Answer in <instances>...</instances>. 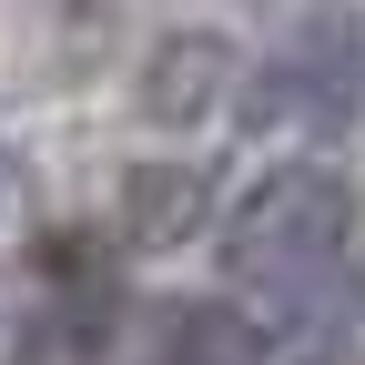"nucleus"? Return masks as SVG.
<instances>
[{"label":"nucleus","mask_w":365,"mask_h":365,"mask_svg":"<svg viewBox=\"0 0 365 365\" xmlns=\"http://www.w3.org/2000/svg\"><path fill=\"white\" fill-rule=\"evenodd\" d=\"M365 102V11H314L264 51L254 71V112L294 122V132H335Z\"/></svg>","instance_id":"2"},{"label":"nucleus","mask_w":365,"mask_h":365,"mask_svg":"<svg viewBox=\"0 0 365 365\" xmlns=\"http://www.w3.org/2000/svg\"><path fill=\"white\" fill-rule=\"evenodd\" d=\"M143 365H274V325L234 294H173L143 325Z\"/></svg>","instance_id":"4"},{"label":"nucleus","mask_w":365,"mask_h":365,"mask_svg":"<svg viewBox=\"0 0 365 365\" xmlns=\"http://www.w3.org/2000/svg\"><path fill=\"white\" fill-rule=\"evenodd\" d=\"M345 234H355V193L335 163H274L244 182L234 223H223V274H234V294L264 314H284L304 325L314 304H325L335 264H345Z\"/></svg>","instance_id":"1"},{"label":"nucleus","mask_w":365,"mask_h":365,"mask_svg":"<svg viewBox=\"0 0 365 365\" xmlns=\"http://www.w3.org/2000/svg\"><path fill=\"white\" fill-rule=\"evenodd\" d=\"M122 203H203V173L193 163H143L122 182ZM193 213H132V244H182Z\"/></svg>","instance_id":"6"},{"label":"nucleus","mask_w":365,"mask_h":365,"mask_svg":"<svg viewBox=\"0 0 365 365\" xmlns=\"http://www.w3.org/2000/svg\"><path fill=\"white\" fill-rule=\"evenodd\" d=\"M112 264L91 244H51L11 304V365H102L112 355Z\"/></svg>","instance_id":"3"},{"label":"nucleus","mask_w":365,"mask_h":365,"mask_svg":"<svg viewBox=\"0 0 365 365\" xmlns=\"http://www.w3.org/2000/svg\"><path fill=\"white\" fill-rule=\"evenodd\" d=\"M223 91H234V51H223L213 31H173L163 61H153V81H143V102H153L163 122H203Z\"/></svg>","instance_id":"5"}]
</instances>
